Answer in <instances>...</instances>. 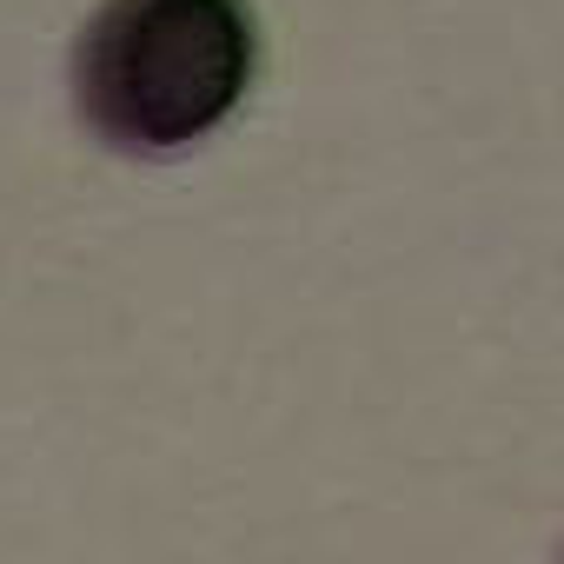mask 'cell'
Wrapping results in <instances>:
<instances>
[{"instance_id":"1","label":"cell","mask_w":564,"mask_h":564,"mask_svg":"<svg viewBox=\"0 0 564 564\" xmlns=\"http://www.w3.org/2000/svg\"><path fill=\"white\" fill-rule=\"evenodd\" d=\"M259 74L246 0H100L74 41V113L127 153L166 160L213 140Z\"/></svg>"}]
</instances>
